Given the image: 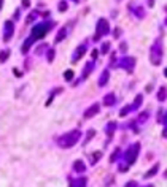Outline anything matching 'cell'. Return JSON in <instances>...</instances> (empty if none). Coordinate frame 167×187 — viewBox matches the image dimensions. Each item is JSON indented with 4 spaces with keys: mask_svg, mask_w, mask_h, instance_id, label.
<instances>
[{
    "mask_svg": "<svg viewBox=\"0 0 167 187\" xmlns=\"http://www.w3.org/2000/svg\"><path fill=\"white\" fill-rule=\"evenodd\" d=\"M97 111H99V105H93V106L89 108V111H86V113H84V116H86V117H91V116H94Z\"/></svg>",
    "mask_w": 167,
    "mask_h": 187,
    "instance_id": "cell-5",
    "label": "cell"
},
{
    "mask_svg": "<svg viewBox=\"0 0 167 187\" xmlns=\"http://www.w3.org/2000/svg\"><path fill=\"white\" fill-rule=\"evenodd\" d=\"M166 176H167V173H166Z\"/></svg>",
    "mask_w": 167,
    "mask_h": 187,
    "instance_id": "cell-19",
    "label": "cell"
},
{
    "mask_svg": "<svg viewBox=\"0 0 167 187\" xmlns=\"http://www.w3.org/2000/svg\"><path fill=\"white\" fill-rule=\"evenodd\" d=\"M158 170H159V165H154V166H153V168H151V170H150V171H148V173H146V175H145V178H150V176H153V175H156V171H158Z\"/></svg>",
    "mask_w": 167,
    "mask_h": 187,
    "instance_id": "cell-8",
    "label": "cell"
},
{
    "mask_svg": "<svg viewBox=\"0 0 167 187\" xmlns=\"http://www.w3.org/2000/svg\"><path fill=\"white\" fill-rule=\"evenodd\" d=\"M104 103H105V105H113V103H115V95H113V94H108L107 98L104 100Z\"/></svg>",
    "mask_w": 167,
    "mask_h": 187,
    "instance_id": "cell-7",
    "label": "cell"
},
{
    "mask_svg": "<svg viewBox=\"0 0 167 187\" xmlns=\"http://www.w3.org/2000/svg\"><path fill=\"white\" fill-rule=\"evenodd\" d=\"M161 57H162V48H161V40H156V43L151 46V51H150V59L154 65H159L161 63Z\"/></svg>",
    "mask_w": 167,
    "mask_h": 187,
    "instance_id": "cell-1",
    "label": "cell"
},
{
    "mask_svg": "<svg viewBox=\"0 0 167 187\" xmlns=\"http://www.w3.org/2000/svg\"><path fill=\"white\" fill-rule=\"evenodd\" d=\"M166 76H167V70H166Z\"/></svg>",
    "mask_w": 167,
    "mask_h": 187,
    "instance_id": "cell-17",
    "label": "cell"
},
{
    "mask_svg": "<svg viewBox=\"0 0 167 187\" xmlns=\"http://www.w3.org/2000/svg\"><path fill=\"white\" fill-rule=\"evenodd\" d=\"M78 138H80V132H72V133L67 135V137L61 138V140H59V144L64 146V148H70L72 144H75V143L78 141Z\"/></svg>",
    "mask_w": 167,
    "mask_h": 187,
    "instance_id": "cell-2",
    "label": "cell"
},
{
    "mask_svg": "<svg viewBox=\"0 0 167 187\" xmlns=\"http://www.w3.org/2000/svg\"><path fill=\"white\" fill-rule=\"evenodd\" d=\"M166 119H167V116H166Z\"/></svg>",
    "mask_w": 167,
    "mask_h": 187,
    "instance_id": "cell-20",
    "label": "cell"
},
{
    "mask_svg": "<svg viewBox=\"0 0 167 187\" xmlns=\"http://www.w3.org/2000/svg\"><path fill=\"white\" fill-rule=\"evenodd\" d=\"M72 78H73V71H72V70H67V73H65V79H67V81H70Z\"/></svg>",
    "mask_w": 167,
    "mask_h": 187,
    "instance_id": "cell-12",
    "label": "cell"
},
{
    "mask_svg": "<svg viewBox=\"0 0 167 187\" xmlns=\"http://www.w3.org/2000/svg\"><path fill=\"white\" fill-rule=\"evenodd\" d=\"M166 94H167V90L164 89V87H161V90H159V94H158V100L162 101L166 98Z\"/></svg>",
    "mask_w": 167,
    "mask_h": 187,
    "instance_id": "cell-9",
    "label": "cell"
},
{
    "mask_svg": "<svg viewBox=\"0 0 167 187\" xmlns=\"http://www.w3.org/2000/svg\"><path fill=\"white\" fill-rule=\"evenodd\" d=\"M75 168L80 170V171H83V170H84V165L81 164V162H77V164H75Z\"/></svg>",
    "mask_w": 167,
    "mask_h": 187,
    "instance_id": "cell-13",
    "label": "cell"
},
{
    "mask_svg": "<svg viewBox=\"0 0 167 187\" xmlns=\"http://www.w3.org/2000/svg\"><path fill=\"white\" fill-rule=\"evenodd\" d=\"M22 5H24V6H29L30 2H29V0H22Z\"/></svg>",
    "mask_w": 167,
    "mask_h": 187,
    "instance_id": "cell-16",
    "label": "cell"
},
{
    "mask_svg": "<svg viewBox=\"0 0 167 187\" xmlns=\"http://www.w3.org/2000/svg\"><path fill=\"white\" fill-rule=\"evenodd\" d=\"M107 79H108V71H104V75H102V78L99 79V83H100V86H104L105 83H107Z\"/></svg>",
    "mask_w": 167,
    "mask_h": 187,
    "instance_id": "cell-10",
    "label": "cell"
},
{
    "mask_svg": "<svg viewBox=\"0 0 167 187\" xmlns=\"http://www.w3.org/2000/svg\"><path fill=\"white\" fill-rule=\"evenodd\" d=\"M5 27H6V35H5V38L8 40V38H10V35L13 33V24H11V22H6V24H5Z\"/></svg>",
    "mask_w": 167,
    "mask_h": 187,
    "instance_id": "cell-6",
    "label": "cell"
},
{
    "mask_svg": "<svg viewBox=\"0 0 167 187\" xmlns=\"http://www.w3.org/2000/svg\"><path fill=\"white\" fill-rule=\"evenodd\" d=\"M138 151H140V144H138V143H135V144L131 146V149H129L127 154H126V160H127V164H134L135 159H137Z\"/></svg>",
    "mask_w": 167,
    "mask_h": 187,
    "instance_id": "cell-3",
    "label": "cell"
},
{
    "mask_svg": "<svg viewBox=\"0 0 167 187\" xmlns=\"http://www.w3.org/2000/svg\"><path fill=\"white\" fill-rule=\"evenodd\" d=\"M6 57H8V51H3V52L0 54V60H2V62H5Z\"/></svg>",
    "mask_w": 167,
    "mask_h": 187,
    "instance_id": "cell-11",
    "label": "cell"
},
{
    "mask_svg": "<svg viewBox=\"0 0 167 187\" xmlns=\"http://www.w3.org/2000/svg\"><path fill=\"white\" fill-rule=\"evenodd\" d=\"M0 5H2V0H0Z\"/></svg>",
    "mask_w": 167,
    "mask_h": 187,
    "instance_id": "cell-18",
    "label": "cell"
},
{
    "mask_svg": "<svg viewBox=\"0 0 167 187\" xmlns=\"http://www.w3.org/2000/svg\"><path fill=\"white\" fill-rule=\"evenodd\" d=\"M108 33V22L105 19H100V22L97 24V35H105Z\"/></svg>",
    "mask_w": 167,
    "mask_h": 187,
    "instance_id": "cell-4",
    "label": "cell"
},
{
    "mask_svg": "<svg viewBox=\"0 0 167 187\" xmlns=\"http://www.w3.org/2000/svg\"><path fill=\"white\" fill-rule=\"evenodd\" d=\"M59 10H61V11H65V10H67V3L65 2H61L59 3Z\"/></svg>",
    "mask_w": 167,
    "mask_h": 187,
    "instance_id": "cell-14",
    "label": "cell"
},
{
    "mask_svg": "<svg viewBox=\"0 0 167 187\" xmlns=\"http://www.w3.org/2000/svg\"><path fill=\"white\" fill-rule=\"evenodd\" d=\"M108 46H110V45H108V43H105L104 48H102V52H107V51H108Z\"/></svg>",
    "mask_w": 167,
    "mask_h": 187,
    "instance_id": "cell-15",
    "label": "cell"
}]
</instances>
